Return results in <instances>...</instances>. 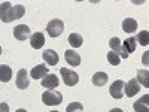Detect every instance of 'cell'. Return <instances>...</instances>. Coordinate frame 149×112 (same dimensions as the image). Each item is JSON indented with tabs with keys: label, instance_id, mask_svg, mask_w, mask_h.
<instances>
[{
	"label": "cell",
	"instance_id": "obj_1",
	"mask_svg": "<svg viewBox=\"0 0 149 112\" xmlns=\"http://www.w3.org/2000/svg\"><path fill=\"white\" fill-rule=\"evenodd\" d=\"M26 14V8L22 5H15L10 6L9 2H3L2 3V10H0V17H2L3 22H12L18 18H22Z\"/></svg>",
	"mask_w": 149,
	"mask_h": 112
},
{
	"label": "cell",
	"instance_id": "obj_2",
	"mask_svg": "<svg viewBox=\"0 0 149 112\" xmlns=\"http://www.w3.org/2000/svg\"><path fill=\"white\" fill-rule=\"evenodd\" d=\"M42 102L46 106H57L63 102V94L57 90H46L42 94Z\"/></svg>",
	"mask_w": 149,
	"mask_h": 112
},
{
	"label": "cell",
	"instance_id": "obj_3",
	"mask_svg": "<svg viewBox=\"0 0 149 112\" xmlns=\"http://www.w3.org/2000/svg\"><path fill=\"white\" fill-rule=\"evenodd\" d=\"M46 32H48V34L51 37H58L61 33L64 32V22L61 20H58V18H54V20H51L48 22Z\"/></svg>",
	"mask_w": 149,
	"mask_h": 112
},
{
	"label": "cell",
	"instance_id": "obj_4",
	"mask_svg": "<svg viewBox=\"0 0 149 112\" xmlns=\"http://www.w3.org/2000/svg\"><path fill=\"white\" fill-rule=\"evenodd\" d=\"M60 73H61V76H63V81L67 87H74L78 84L79 81V75L72 70V69H66V67H61L60 69Z\"/></svg>",
	"mask_w": 149,
	"mask_h": 112
},
{
	"label": "cell",
	"instance_id": "obj_5",
	"mask_svg": "<svg viewBox=\"0 0 149 112\" xmlns=\"http://www.w3.org/2000/svg\"><path fill=\"white\" fill-rule=\"evenodd\" d=\"M124 91H125V84H124L122 79H116L109 88V93H110V96L113 99H122L124 97Z\"/></svg>",
	"mask_w": 149,
	"mask_h": 112
},
{
	"label": "cell",
	"instance_id": "obj_6",
	"mask_svg": "<svg viewBox=\"0 0 149 112\" xmlns=\"http://www.w3.org/2000/svg\"><path fill=\"white\" fill-rule=\"evenodd\" d=\"M14 37L17 41H27L29 37H31L30 36V27L29 26H26V24H19V26H17L15 29H14Z\"/></svg>",
	"mask_w": 149,
	"mask_h": 112
},
{
	"label": "cell",
	"instance_id": "obj_7",
	"mask_svg": "<svg viewBox=\"0 0 149 112\" xmlns=\"http://www.w3.org/2000/svg\"><path fill=\"white\" fill-rule=\"evenodd\" d=\"M109 46H110L112 51L116 52L119 57H122V58H128V54H127V52H124V49H122V45H121V39H119V37H112V39L109 41Z\"/></svg>",
	"mask_w": 149,
	"mask_h": 112
},
{
	"label": "cell",
	"instance_id": "obj_8",
	"mask_svg": "<svg viewBox=\"0 0 149 112\" xmlns=\"http://www.w3.org/2000/svg\"><path fill=\"white\" fill-rule=\"evenodd\" d=\"M58 84H60V79H58V76H55L54 73H48L46 76L42 79V87L43 88H48V90L57 88Z\"/></svg>",
	"mask_w": 149,
	"mask_h": 112
},
{
	"label": "cell",
	"instance_id": "obj_9",
	"mask_svg": "<svg viewBox=\"0 0 149 112\" xmlns=\"http://www.w3.org/2000/svg\"><path fill=\"white\" fill-rule=\"evenodd\" d=\"M139 91H140V85H139V81L136 79V78L130 79L125 84V96L127 97H133V96L137 94Z\"/></svg>",
	"mask_w": 149,
	"mask_h": 112
},
{
	"label": "cell",
	"instance_id": "obj_10",
	"mask_svg": "<svg viewBox=\"0 0 149 112\" xmlns=\"http://www.w3.org/2000/svg\"><path fill=\"white\" fill-rule=\"evenodd\" d=\"M64 58L67 61V64H70L73 67H76V66L81 64V55L76 51H73V49H67V51L64 52Z\"/></svg>",
	"mask_w": 149,
	"mask_h": 112
},
{
	"label": "cell",
	"instance_id": "obj_11",
	"mask_svg": "<svg viewBox=\"0 0 149 112\" xmlns=\"http://www.w3.org/2000/svg\"><path fill=\"white\" fill-rule=\"evenodd\" d=\"M46 75H48V66H45V64H37L30 72V76L33 79H43Z\"/></svg>",
	"mask_w": 149,
	"mask_h": 112
},
{
	"label": "cell",
	"instance_id": "obj_12",
	"mask_svg": "<svg viewBox=\"0 0 149 112\" xmlns=\"http://www.w3.org/2000/svg\"><path fill=\"white\" fill-rule=\"evenodd\" d=\"M29 78H27V70L26 69H19L18 70V76H17V87L19 90H26L29 88Z\"/></svg>",
	"mask_w": 149,
	"mask_h": 112
},
{
	"label": "cell",
	"instance_id": "obj_13",
	"mask_svg": "<svg viewBox=\"0 0 149 112\" xmlns=\"http://www.w3.org/2000/svg\"><path fill=\"white\" fill-rule=\"evenodd\" d=\"M30 45L34 49H40L45 45V36H43V33H40V32L33 33L31 37H30Z\"/></svg>",
	"mask_w": 149,
	"mask_h": 112
},
{
	"label": "cell",
	"instance_id": "obj_14",
	"mask_svg": "<svg viewBox=\"0 0 149 112\" xmlns=\"http://www.w3.org/2000/svg\"><path fill=\"white\" fill-rule=\"evenodd\" d=\"M43 60H45L46 64L55 66L58 63V54L54 51V49H46V51H43Z\"/></svg>",
	"mask_w": 149,
	"mask_h": 112
},
{
	"label": "cell",
	"instance_id": "obj_15",
	"mask_svg": "<svg viewBox=\"0 0 149 112\" xmlns=\"http://www.w3.org/2000/svg\"><path fill=\"white\" fill-rule=\"evenodd\" d=\"M122 30L127 33H134L137 30V21L134 18H125L122 21Z\"/></svg>",
	"mask_w": 149,
	"mask_h": 112
},
{
	"label": "cell",
	"instance_id": "obj_16",
	"mask_svg": "<svg viewBox=\"0 0 149 112\" xmlns=\"http://www.w3.org/2000/svg\"><path fill=\"white\" fill-rule=\"evenodd\" d=\"M139 84H142L145 88H149V70H145V69H139L137 70V78Z\"/></svg>",
	"mask_w": 149,
	"mask_h": 112
},
{
	"label": "cell",
	"instance_id": "obj_17",
	"mask_svg": "<svg viewBox=\"0 0 149 112\" xmlns=\"http://www.w3.org/2000/svg\"><path fill=\"white\" fill-rule=\"evenodd\" d=\"M107 78L109 76L104 72H97V73H94V76H93V84L95 87H103L107 82Z\"/></svg>",
	"mask_w": 149,
	"mask_h": 112
},
{
	"label": "cell",
	"instance_id": "obj_18",
	"mask_svg": "<svg viewBox=\"0 0 149 112\" xmlns=\"http://www.w3.org/2000/svg\"><path fill=\"white\" fill-rule=\"evenodd\" d=\"M136 43H137V39H136V37H128V39H125V42H124V45H122L124 52H127L128 55H130V52H134L136 51Z\"/></svg>",
	"mask_w": 149,
	"mask_h": 112
},
{
	"label": "cell",
	"instance_id": "obj_19",
	"mask_svg": "<svg viewBox=\"0 0 149 112\" xmlns=\"http://www.w3.org/2000/svg\"><path fill=\"white\" fill-rule=\"evenodd\" d=\"M10 76H12V69L9 66H6V64L0 66V81L2 82H9Z\"/></svg>",
	"mask_w": 149,
	"mask_h": 112
},
{
	"label": "cell",
	"instance_id": "obj_20",
	"mask_svg": "<svg viewBox=\"0 0 149 112\" xmlns=\"http://www.w3.org/2000/svg\"><path fill=\"white\" fill-rule=\"evenodd\" d=\"M69 43L72 48H79L82 45V36L79 33H72L69 34Z\"/></svg>",
	"mask_w": 149,
	"mask_h": 112
},
{
	"label": "cell",
	"instance_id": "obj_21",
	"mask_svg": "<svg viewBox=\"0 0 149 112\" xmlns=\"http://www.w3.org/2000/svg\"><path fill=\"white\" fill-rule=\"evenodd\" d=\"M136 39L139 41V43H140L142 46L149 45V32H148V30H142V32H139V34H137V37H136Z\"/></svg>",
	"mask_w": 149,
	"mask_h": 112
},
{
	"label": "cell",
	"instance_id": "obj_22",
	"mask_svg": "<svg viewBox=\"0 0 149 112\" xmlns=\"http://www.w3.org/2000/svg\"><path fill=\"white\" fill-rule=\"evenodd\" d=\"M107 61H109V64H112V66H118L119 61H121V57L116 52L110 51V52H107Z\"/></svg>",
	"mask_w": 149,
	"mask_h": 112
},
{
	"label": "cell",
	"instance_id": "obj_23",
	"mask_svg": "<svg viewBox=\"0 0 149 112\" xmlns=\"http://www.w3.org/2000/svg\"><path fill=\"white\" fill-rule=\"evenodd\" d=\"M79 111H84V105L79 102H73L66 108V112H79Z\"/></svg>",
	"mask_w": 149,
	"mask_h": 112
},
{
	"label": "cell",
	"instance_id": "obj_24",
	"mask_svg": "<svg viewBox=\"0 0 149 112\" xmlns=\"http://www.w3.org/2000/svg\"><path fill=\"white\" fill-rule=\"evenodd\" d=\"M133 109H134V112H149V108L145 106L143 103H140L139 100H137V102H134Z\"/></svg>",
	"mask_w": 149,
	"mask_h": 112
},
{
	"label": "cell",
	"instance_id": "obj_25",
	"mask_svg": "<svg viewBox=\"0 0 149 112\" xmlns=\"http://www.w3.org/2000/svg\"><path fill=\"white\" fill-rule=\"evenodd\" d=\"M142 64L149 66V51L143 52V55H142Z\"/></svg>",
	"mask_w": 149,
	"mask_h": 112
},
{
	"label": "cell",
	"instance_id": "obj_26",
	"mask_svg": "<svg viewBox=\"0 0 149 112\" xmlns=\"http://www.w3.org/2000/svg\"><path fill=\"white\" fill-rule=\"evenodd\" d=\"M139 102H140V103H143L145 106H148V108H149V94H145V96H142V97L139 99Z\"/></svg>",
	"mask_w": 149,
	"mask_h": 112
},
{
	"label": "cell",
	"instance_id": "obj_27",
	"mask_svg": "<svg viewBox=\"0 0 149 112\" xmlns=\"http://www.w3.org/2000/svg\"><path fill=\"white\" fill-rule=\"evenodd\" d=\"M8 111H9L8 105H6V103H2V112H8Z\"/></svg>",
	"mask_w": 149,
	"mask_h": 112
},
{
	"label": "cell",
	"instance_id": "obj_28",
	"mask_svg": "<svg viewBox=\"0 0 149 112\" xmlns=\"http://www.w3.org/2000/svg\"><path fill=\"white\" fill-rule=\"evenodd\" d=\"M109 112H122V109L121 108H113V109H110Z\"/></svg>",
	"mask_w": 149,
	"mask_h": 112
},
{
	"label": "cell",
	"instance_id": "obj_29",
	"mask_svg": "<svg viewBox=\"0 0 149 112\" xmlns=\"http://www.w3.org/2000/svg\"><path fill=\"white\" fill-rule=\"evenodd\" d=\"M15 112H27V111H26V109H17Z\"/></svg>",
	"mask_w": 149,
	"mask_h": 112
},
{
	"label": "cell",
	"instance_id": "obj_30",
	"mask_svg": "<svg viewBox=\"0 0 149 112\" xmlns=\"http://www.w3.org/2000/svg\"><path fill=\"white\" fill-rule=\"evenodd\" d=\"M51 112H58V111H51Z\"/></svg>",
	"mask_w": 149,
	"mask_h": 112
},
{
	"label": "cell",
	"instance_id": "obj_31",
	"mask_svg": "<svg viewBox=\"0 0 149 112\" xmlns=\"http://www.w3.org/2000/svg\"><path fill=\"white\" fill-rule=\"evenodd\" d=\"M79 112H82V111H79Z\"/></svg>",
	"mask_w": 149,
	"mask_h": 112
}]
</instances>
